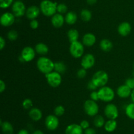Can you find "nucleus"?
Wrapping results in <instances>:
<instances>
[{
  "instance_id": "obj_1",
  "label": "nucleus",
  "mask_w": 134,
  "mask_h": 134,
  "mask_svg": "<svg viewBox=\"0 0 134 134\" xmlns=\"http://www.w3.org/2000/svg\"><path fill=\"white\" fill-rule=\"evenodd\" d=\"M37 66L41 72L46 75L54 70V63L46 56H41L37 61Z\"/></svg>"
},
{
  "instance_id": "obj_2",
  "label": "nucleus",
  "mask_w": 134,
  "mask_h": 134,
  "mask_svg": "<svg viewBox=\"0 0 134 134\" xmlns=\"http://www.w3.org/2000/svg\"><path fill=\"white\" fill-rule=\"evenodd\" d=\"M58 3L51 0H43L40 4L41 12L46 17H52L57 12Z\"/></svg>"
},
{
  "instance_id": "obj_3",
  "label": "nucleus",
  "mask_w": 134,
  "mask_h": 134,
  "mask_svg": "<svg viewBox=\"0 0 134 134\" xmlns=\"http://www.w3.org/2000/svg\"><path fill=\"white\" fill-rule=\"evenodd\" d=\"M91 80L97 87L101 88L105 86L107 83L108 82L109 76L105 71L99 70L94 74Z\"/></svg>"
},
{
  "instance_id": "obj_4",
  "label": "nucleus",
  "mask_w": 134,
  "mask_h": 134,
  "mask_svg": "<svg viewBox=\"0 0 134 134\" xmlns=\"http://www.w3.org/2000/svg\"><path fill=\"white\" fill-rule=\"evenodd\" d=\"M99 100L104 102H111L114 99L115 96V91L112 88L108 86L101 87L98 91Z\"/></svg>"
},
{
  "instance_id": "obj_5",
  "label": "nucleus",
  "mask_w": 134,
  "mask_h": 134,
  "mask_svg": "<svg viewBox=\"0 0 134 134\" xmlns=\"http://www.w3.org/2000/svg\"><path fill=\"white\" fill-rule=\"evenodd\" d=\"M84 109L87 115L90 116H96L99 112V106L96 101L88 99L85 101L84 104Z\"/></svg>"
},
{
  "instance_id": "obj_6",
  "label": "nucleus",
  "mask_w": 134,
  "mask_h": 134,
  "mask_svg": "<svg viewBox=\"0 0 134 134\" xmlns=\"http://www.w3.org/2000/svg\"><path fill=\"white\" fill-rule=\"evenodd\" d=\"M84 51H85V48H84L83 43H81L79 41L71 43L69 51H70V53L72 56H73L74 58L77 59V58L82 56L84 54Z\"/></svg>"
},
{
  "instance_id": "obj_7",
  "label": "nucleus",
  "mask_w": 134,
  "mask_h": 134,
  "mask_svg": "<svg viewBox=\"0 0 134 134\" xmlns=\"http://www.w3.org/2000/svg\"><path fill=\"white\" fill-rule=\"evenodd\" d=\"M45 76L48 84L52 87H57L61 84L62 80L61 74L56 71H52L51 73L46 74Z\"/></svg>"
},
{
  "instance_id": "obj_8",
  "label": "nucleus",
  "mask_w": 134,
  "mask_h": 134,
  "mask_svg": "<svg viewBox=\"0 0 134 134\" xmlns=\"http://www.w3.org/2000/svg\"><path fill=\"white\" fill-rule=\"evenodd\" d=\"M26 8L22 1H16L12 5V11L15 17H21L26 14Z\"/></svg>"
},
{
  "instance_id": "obj_9",
  "label": "nucleus",
  "mask_w": 134,
  "mask_h": 134,
  "mask_svg": "<svg viewBox=\"0 0 134 134\" xmlns=\"http://www.w3.org/2000/svg\"><path fill=\"white\" fill-rule=\"evenodd\" d=\"M104 112L105 115L109 120H116L119 116V110L117 106L112 103L106 105Z\"/></svg>"
},
{
  "instance_id": "obj_10",
  "label": "nucleus",
  "mask_w": 134,
  "mask_h": 134,
  "mask_svg": "<svg viewBox=\"0 0 134 134\" xmlns=\"http://www.w3.org/2000/svg\"><path fill=\"white\" fill-rule=\"evenodd\" d=\"M45 126L48 130L54 131L56 130L59 126V120L56 115H48L45 119Z\"/></svg>"
},
{
  "instance_id": "obj_11",
  "label": "nucleus",
  "mask_w": 134,
  "mask_h": 134,
  "mask_svg": "<svg viewBox=\"0 0 134 134\" xmlns=\"http://www.w3.org/2000/svg\"><path fill=\"white\" fill-rule=\"evenodd\" d=\"M15 21V16L13 13L6 12L1 15L0 18L1 24L4 27H9L12 26Z\"/></svg>"
},
{
  "instance_id": "obj_12",
  "label": "nucleus",
  "mask_w": 134,
  "mask_h": 134,
  "mask_svg": "<svg viewBox=\"0 0 134 134\" xmlns=\"http://www.w3.org/2000/svg\"><path fill=\"white\" fill-rule=\"evenodd\" d=\"M95 57L92 54H86L84 55L81 60V66L85 69H90L95 64Z\"/></svg>"
},
{
  "instance_id": "obj_13",
  "label": "nucleus",
  "mask_w": 134,
  "mask_h": 134,
  "mask_svg": "<svg viewBox=\"0 0 134 134\" xmlns=\"http://www.w3.org/2000/svg\"><path fill=\"white\" fill-rule=\"evenodd\" d=\"M35 50L32 47L27 46L22 49L20 56L23 58L25 62H30L35 58Z\"/></svg>"
},
{
  "instance_id": "obj_14",
  "label": "nucleus",
  "mask_w": 134,
  "mask_h": 134,
  "mask_svg": "<svg viewBox=\"0 0 134 134\" xmlns=\"http://www.w3.org/2000/svg\"><path fill=\"white\" fill-rule=\"evenodd\" d=\"M40 12V8L35 5H31V6L29 7L26 10V15L28 19L31 20L35 19L37 17H39Z\"/></svg>"
},
{
  "instance_id": "obj_15",
  "label": "nucleus",
  "mask_w": 134,
  "mask_h": 134,
  "mask_svg": "<svg viewBox=\"0 0 134 134\" xmlns=\"http://www.w3.org/2000/svg\"><path fill=\"white\" fill-rule=\"evenodd\" d=\"M131 31H132V26L128 22H122L118 27V32L123 37H126L129 35Z\"/></svg>"
},
{
  "instance_id": "obj_16",
  "label": "nucleus",
  "mask_w": 134,
  "mask_h": 134,
  "mask_svg": "<svg viewBox=\"0 0 134 134\" xmlns=\"http://www.w3.org/2000/svg\"><path fill=\"white\" fill-rule=\"evenodd\" d=\"M132 91V89L129 87L127 86L126 84H124V85H122L118 87L116 93L120 98H128L130 96H131Z\"/></svg>"
},
{
  "instance_id": "obj_17",
  "label": "nucleus",
  "mask_w": 134,
  "mask_h": 134,
  "mask_svg": "<svg viewBox=\"0 0 134 134\" xmlns=\"http://www.w3.org/2000/svg\"><path fill=\"white\" fill-rule=\"evenodd\" d=\"M65 134H83V129L80 124L72 123L66 127Z\"/></svg>"
},
{
  "instance_id": "obj_18",
  "label": "nucleus",
  "mask_w": 134,
  "mask_h": 134,
  "mask_svg": "<svg viewBox=\"0 0 134 134\" xmlns=\"http://www.w3.org/2000/svg\"><path fill=\"white\" fill-rule=\"evenodd\" d=\"M65 18L63 14L56 13L51 18V23L55 28H60L64 25Z\"/></svg>"
},
{
  "instance_id": "obj_19",
  "label": "nucleus",
  "mask_w": 134,
  "mask_h": 134,
  "mask_svg": "<svg viewBox=\"0 0 134 134\" xmlns=\"http://www.w3.org/2000/svg\"><path fill=\"white\" fill-rule=\"evenodd\" d=\"M96 42V38L95 35L92 33H87L82 38V43L84 45L87 47H92L95 44Z\"/></svg>"
},
{
  "instance_id": "obj_20",
  "label": "nucleus",
  "mask_w": 134,
  "mask_h": 134,
  "mask_svg": "<svg viewBox=\"0 0 134 134\" xmlns=\"http://www.w3.org/2000/svg\"><path fill=\"white\" fill-rule=\"evenodd\" d=\"M29 116L35 122L39 121L43 117V113L40 109L37 108H31L29 112Z\"/></svg>"
},
{
  "instance_id": "obj_21",
  "label": "nucleus",
  "mask_w": 134,
  "mask_h": 134,
  "mask_svg": "<svg viewBox=\"0 0 134 134\" xmlns=\"http://www.w3.org/2000/svg\"><path fill=\"white\" fill-rule=\"evenodd\" d=\"M1 126L3 134H13L14 129L11 123L9 122H3L1 120Z\"/></svg>"
},
{
  "instance_id": "obj_22",
  "label": "nucleus",
  "mask_w": 134,
  "mask_h": 134,
  "mask_svg": "<svg viewBox=\"0 0 134 134\" xmlns=\"http://www.w3.org/2000/svg\"><path fill=\"white\" fill-rule=\"evenodd\" d=\"M77 20V15L75 12L70 11L66 13L65 17V21L67 24L69 25H73L75 24Z\"/></svg>"
},
{
  "instance_id": "obj_23",
  "label": "nucleus",
  "mask_w": 134,
  "mask_h": 134,
  "mask_svg": "<svg viewBox=\"0 0 134 134\" xmlns=\"http://www.w3.org/2000/svg\"><path fill=\"white\" fill-rule=\"evenodd\" d=\"M35 52L41 55H44L48 53V47L46 44L43 43H39L35 47Z\"/></svg>"
},
{
  "instance_id": "obj_24",
  "label": "nucleus",
  "mask_w": 134,
  "mask_h": 134,
  "mask_svg": "<svg viewBox=\"0 0 134 134\" xmlns=\"http://www.w3.org/2000/svg\"><path fill=\"white\" fill-rule=\"evenodd\" d=\"M117 127V122L115 120H109L105 122L104 128L107 132H113L115 131Z\"/></svg>"
},
{
  "instance_id": "obj_25",
  "label": "nucleus",
  "mask_w": 134,
  "mask_h": 134,
  "mask_svg": "<svg viewBox=\"0 0 134 134\" xmlns=\"http://www.w3.org/2000/svg\"><path fill=\"white\" fill-rule=\"evenodd\" d=\"M100 48L105 52H109L113 48V43L109 39H103L100 42Z\"/></svg>"
},
{
  "instance_id": "obj_26",
  "label": "nucleus",
  "mask_w": 134,
  "mask_h": 134,
  "mask_svg": "<svg viewBox=\"0 0 134 134\" xmlns=\"http://www.w3.org/2000/svg\"><path fill=\"white\" fill-rule=\"evenodd\" d=\"M68 37L71 43L77 42L79 37V33L76 29H70L68 32Z\"/></svg>"
},
{
  "instance_id": "obj_27",
  "label": "nucleus",
  "mask_w": 134,
  "mask_h": 134,
  "mask_svg": "<svg viewBox=\"0 0 134 134\" xmlns=\"http://www.w3.org/2000/svg\"><path fill=\"white\" fill-rule=\"evenodd\" d=\"M125 112L130 119L134 120V102H132L127 105L125 109Z\"/></svg>"
},
{
  "instance_id": "obj_28",
  "label": "nucleus",
  "mask_w": 134,
  "mask_h": 134,
  "mask_svg": "<svg viewBox=\"0 0 134 134\" xmlns=\"http://www.w3.org/2000/svg\"><path fill=\"white\" fill-rule=\"evenodd\" d=\"M54 70L60 74H63L66 71V65L62 61L54 63Z\"/></svg>"
},
{
  "instance_id": "obj_29",
  "label": "nucleus",
  "mask_w": 134,
  "mask_h": 134,
  "mask_svg": "<svg viewBox=\"0 0 134 134\" xmlns=\"http://www.w3.org/2000/svg\"><path fill=\"white\" fill-rule=\"evenodd\" d=\"M81 18L85 22H88L92 18V13L88 9H82L81 12Z\"/></svg>"
},
{
  "instance_id": "obj_30",
  "label": "nucleus",
  "mask_w": 134,
  "mask_h": 134,
  "mask_svg": "<svg viewBox=\"0 0 134 134\" xmlns=\"http://www.w3.org/2000/svg\"><path fill=\"white\" fill-rule=\"evenodd\" d=\"M105 123V119L102 116L97 115L96 116L94 120V124L96 127H102L104 126Z\"/></svg>"
},
{
  "instance_id": "obj_31",
  "label": "nucleus",
  "mask_w": 134,
  "mask_h": 134,
  "mask_svg": "<svg viewBox=\"0 0 134 134\" xmlns=\"http://www.w3.org/2000/svg\"><path fill=\"white\" fill-rule=\"evenodd\" d=\"M68 11V7L64 3H60L57 6V12L60 14H65Z\"/></svg>"
},
{
  "instance_id": "obj_32",
  "label": "nucleus",
  "mask_w": 134,
  "mask_h": 134,
  "mask_svg": "<svg viewBox=\"0 0 134 134\" xmlns=\"http://www.w3.org/2000/svg\"><path fill=\"white\" fill-rule=\"evenodd\" d=\"M65 112V109L62 105H58L54 109V114L56 116H61Z\"/></svg>"
},
{
  "instance_id": "obj_33",
  "label": "nucleus",
  "mask_w": 134,
  "mask_h": 134,
  "mask_svg": "<svg viewBox=\"0 0 134 134\" xmlns=\"http://www.w3.org/2000/svg\"><path fill=\"white\" fill-rule=\"evenodd\" d=\"M13 3V0H0V7L1 9L9 8Z\"/></svg>"
},
{
  "instance_id": "obj_34",
  "label": "nucleus",
  "mask_w": 134,
  "mask_h": 134,
  "mask_svg": "<svg viewBox=\"0 0 134 134\" xmlns=\"http://www.w3.org/2000/svg\"><path fill=\"white\" fill-rule=\"evenodd\" d=\"M33 106V102L31 99H26L24 100L23 102H22V106L24 109L28 110V109H31Z\"/></svg>"
},
{
  "instance_id": "obj_35",
  "label": "nucleus",
  "mask_w": 134,
  "mask_h": 134,
  "mask_svg": "<svg viewBox=\"0 0 134 134\" xmlns=\"http://www.w3.org/2000/svg\"><path fill=\"white\" fill-rule=\"evenodd\" d=\"M7 38L10 41H15L18 38V33L16 30H10L8 32Z\"/></svg>"
},
{
  "instance_id": "obj_36",
  "label": "nucleus",
  "mask_w": 134,
  "mask_h": 134,
  "mask_svg": "<svg viewBox=\"0 0 134 134\" xmlns=\"http://www.w3.org/2000/svg\"><path fill=\"white\" fill-rule=\"evenodd\" d=\"M77 76L79 78L82 79L85 78L86 76V70L85 68H81L77 71Z\"/></svg>"
},
{
  "instance_id": "obj_37",
  "label": "nucleus",
  "mask_w": 134,
  "mask_h": 134,
  "mask_svg": "<svg viewBox=\"0 0 134 134\" xmlns=\"http://www.w3.org/2000/svg\"><path fill=\"white\" fill-rule=\"evenodd\" d=\"M125 84L128 87H129L132 90L134 89V80L133 78H128L126 81Z\"/></svg>"
},
{
  "instance_id": "obj_38",
  "label": "nucleus",
  "mask_w": 134,
  "mask_h": 134,
  "mask_svg": "<svg viewBox=\"0 0 134 134\" xmlns=\"http://www.w3.org/2000/svg\"><path fill=\"white\" fill-rule=\"evenodd\" d=\"M90 98H91L92 100L96 101V102L99 99V95H98V91H93L90 94Z\"/></svg>"
},
{
  "instance_id": "obj_39",
  "label": "nucleus",
  "mask_w": 134,
  "mask_h": 134,
  "mask_svg": "<svg viewBox=\"0 0 134 134\" xmlns=\"http://www.w3.org/2000/svg\"><path fill=\"white\" fill-rule=\"evenodd\" d=\"M30 27H31V28L35 30V29H37L38 27H39V22H38L36 19L31 20L30 21Z\"/></svg>"
},
{
  "instance_id": "obj_40",
  "label": "nucleus",
  "mask_w": 134,
  "mask_h": 134,
  "mask_svg": "<svg viewBox=\"0 0 134 134\" xmlns=\"http://www.w3.org/2000/svg\"><path fill=\"white\" fill-rule=\"evenodd\" d=\"M80 126H81V127L83 130H85L88 128L89 126H90V123H89V122L87 120H82L81 122V123H80Z\"/></svg>"
},
{
  "instance_id": "obj_41",
  "label": "nucleus",
  "mask_w": 134,
  "mask_h": 134,
  "mask_svg": "<svg viewBox=\"0 0 134 134\" xmlns=\"http://www.w3.org/2000/svg\"><path fill=\"white\" fill-rule=\"evenodd\" d=\"M85 134H96V131L94 128L88 127L85 130Z\"/></svg>"
},
{
  "instance_id": "obj_42",
  "label": "nucleus",
  "mask_w": 134,
  "mask_h": 134,
  "mask_svg": "<svg viewBox=\"0 0 134 134\" xmlns=\"http://www.w3.org/2000/svg\"><path fill=\"white\" fill-rule=\"evenodd\" d=\"M88 88L89 89H91V90L94 91L95 89H96L98 87L96 86L95 84H94V83L92 82V81L91 80V81H90L88 83Z\"/></svg>"
},
{
  "instance_id": "obj_43",
  "label": "nucleus",
  "mask_w": 134,
  "mask_h": 134,
  "mask_svg": "<svg viewBox=\"0 0 134 134\" xmlns=\"http://www.w3.org/2000/svg\"><path fill=\"white\" fill-rule=\"evenodd\" d=\"M6 89V85H5V83L4 82L3 80H0V92L3 93L4 91Z\"/></svg>"
},
{
  "instance_id": "obj_44",
  "label": "nucleus",
  "mask_w": 134,
  "mask_h": 134,
  "mask_svg": "<svg viewBox=\"0 0 134 134\" xmlns=\"http://www.w3.org/2000/svg\"><path fill=\"white\" fill-rule=\"evenodd\" d=\"M5 44H6V42H5V39L2 36H1L0 37V49H3L4 47H5Z\"/></svg>"
},
{
  "instance_id": "obj_45",
  "label": "nucleus",
  "mask_w": 134,
  "mask_h": 134,
  "mask_svg": "<svg viewBox=\"0 0 134 134\" xmlns=\"http://www.w3.org/2000/svg\"><path fill=\"white\" fill-rule=\"evenodd\" d=\"M86 2H87V3L88 4V5H92L96 3L97 0H86Z\"/></svg>"
},
{
  "instance_id": "obj_46",
  "label": "nucleus",
  "mask_w": 134,
  "mask_h": 134,
  "mask_svg": "<svg viewBox=\"0 0 134 134\" xmlns=\"http://www.w3.org/2000/svg\"><path fill=\"white\" fill-rule=\"evenodd\" d=\"M18 134H29V132L27 131V130H25V129H22V130H20L18 131Z\"/></svg>"
},
{
  "instance_id": "obj_47",
  "label": "nucleus",
  "mask_w": 134,
  "mask_h": 134,
  "mask_svg": "<svg viewBox=\"0 0 134 134\" xmlns=\"http://www.w3.org/2000/svg\"><path fill=\"white\" fill-rule=\"evenodd\" d=\"M32 134H44V133H43L42 131H41V130H35Z\"/></svg>"
},
{
  "instance_id": "obj_48",
  "label": "nucleus",
  "mask_w": 134,
  "mask_h": 134,
  "mask_svg": "<svg viewBox=\"0 0 134 134\" xmlns=\"http://www.w3.org/2000/svg\"><path fill=\"white\" fill-rule=\"evenodd\" d=\"M131 99H132V101L134 102V89L132 90V94H131Z\"/></svg>"
},
{
  "instance_id": "obj_49",
  "label": "nucleus",
  "mask_w": 134,
  "mask_h": 134,
  "mask_svg": "<svg viewBox=\"0 0 134 134\" xmlns=\"http://www.w3.org/2000/svg\"><path fill=\"white\" fill-rule=\"evenodd\" d=\"M18 1H23V0H18Z\"/></svg>"
},
{
  "instance_id": "obj_50",
  "label": "nucleus",
  "mask_w": 134,
  "mask_h": 134,
  "mask_svg": "<svg viewBox=\"0 0 134 134\" xmlns=\"http://www.w3.org/2000/svg\"><path fill=\"white\" fill-rule=\"evenodd\" d=\"M133 70H134V63H133Z\"/></svg>"
},
{
  "instance_id": "obj_51",
  "label": "nucleus",
  "mask_w": 134,
  "mask_h": 134,
  "mask_svg": "<svg viewBox=\"0 0 134 134\" xmlns=\"http://www.w3.org/2000/svg\"><path fill=\"white\" fill-rule=\"evenodd\" d=\"M133 80H134V77H133Z\"/></svg>"
}]
</instances>
